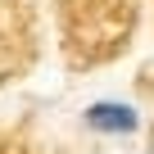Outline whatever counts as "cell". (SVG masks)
Wrapping results in <instances>:
<instances>
[{
    "label": "cell",
    "instance_id": "1",
    "mask_svg": "<svg viewBox=\"0 0 154 154\" xmlns=\"http://www.w3.org/2000/svg\"><path fill=\"white\" fill-rule=\"evenodd\" d=\"M82 127L100 140H127L145 127V118L131 100H91L82 109Z\"/></svg>",
    "mask_w": 154,
    "mask_h": 154
}]
</instances>
